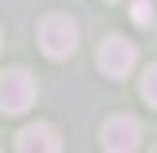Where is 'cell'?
Listing matches in <instances>:
<instances>
[{
  "label": "cell",
  "instance_id": "6da1fadb",
  "mask_svg": "<svg viewBox=\"0 0 157 153\" xmlns=\"http://www.w3.org/2000/svg\"><path fill=\"white\" fill-rule=\"evenodd\" d=\"M38 46H42V54L46 58H54V61H61V58H69V54L77 50V23L69 19V15H46L42 23H38Z\"/></svg>",
  "mask_w": 157,
  "mask_h": 153
},
{
  "label": "cell",
  "instance_id": "7a4b0ae2",
  "mask_svg": "<svg viewBox=\"0 0 157 153\" xmlns=\"http://www.w3.org/2000/svg\"><path fill=\"white\" fill-rule=\"evenodd\" d=\"M35 96H38V88L27 69H4L0 73V111L4 115H23L35 103Z\"/></svg>",
  "mask_w": 157,
  "mask_h": 153
},
{
  "label": "cell",
  "instance_id": "3957f363",
  "mask_svg": "<svg viewBox=\"0 0 157 153\" xmlns=\"http://www.w3.org/2000/svg\"><path fill=\"white\" fill-rule=\"evenodd\" d=\"M96 61H100V69H104L107 76H127L130 69H134V61H138V50L127 42L123 35H107L104 42H100V54H96Z\"/></svg>",
  "mask_w": 157,
  "mask_h": 153
},
{
  "label": "cell",
  "instance_id": "277c9868",
  "mask_svg": "<svg viewBox=\"0 0 157 153\" xmlns=\"http://www.w3.org/2000/svg\"><path fill=\"white\" fill-rule=\"evenodd\" d=\"M138 134H142V126L130 115H111L104 122V130H100V145L111 149V153H127V149L138 145Z\"/></svg>",
  "mask_w": 157,
  "mask_h": 153
},
{
  "label": "cell",
  "instance_id": "5b68a950",
  "mask_svg": "<svg viewBox=\"0 0 157 153\" xmlns=\"http://www.w3.org/2000/svg\"><path fill=\"white\" fill-rule=\"evenodd\" d=\"M15 149H23V153H58L61 149V138H58V130L50 126V122H31V126H23L19 134H15Z\"/></svg>",
  "mask_w": 157,
  "mask_h": 153
},
{
  "label": "cell",
  "instance_id": "8992f818",
  "mask_svg": "<svg viewBox=\"0 0 157 153\" xmlns=\"http://www.w3.org/2000/svg\"><path fill=\"white\" fill-rule=\"evenodd\" d=\"M142 99H146L150 107H157V65H150V69L142 73Z\"/></svg>",
  "mask_w": 157,
  "mask_h": 153
},
{
  "label": "cell",
  "instance_id": "52a82bcc",
  "mask_svg": "<svg viewBox=\"0 0 157 153\" xmlns=\"http://www.w3.org/2000/svg\"><path fill=\"white\" fill-rule=\"evenodd\" d=\"M150 19H153L150 0H134V23H138V27H150Z\"/></svg>",
  "mask_w": 157,
  "mask_h": 153
},
{
  "label": "cell",
  "instance_id": "ba28073f",
  "mask_svg": "<svg viewBox=\"0 0 157 153\" xmlns=\"http://www.w3.org/2000/svg\"><path fill=\"white\" fill-rule=\"evenodd\" d=\"M111 4H115V0H111Z\"/></svg>",
  "mask_w": 157,
  "mask_h": 153
}]
</instances>
